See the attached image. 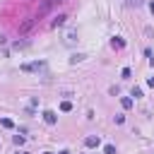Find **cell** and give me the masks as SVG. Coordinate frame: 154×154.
<instances>
[{"label":"cell","instance_id":"obj_1","mask_svg":"<svg viewBox=\"0 0 154 154\" xmlns=\"http://www.w3.org/2000/svg\"><path fill=\"white\" fill-rule=\"evenodd\" d=\"M19 70H22V72H38V70H46V63H43V60H36V63H22Z\"/></svg>","mask_w":154,"mask_h":154},{"label":"cell","instance_id":"obj_2","mask_svg":"<svg viewBox=\"0 0 154 154\" xmlns=\"http://www.w3.org/2000/svg\"><path fill=\"white\" fill-rule=\"evenodd\" d=\"M84 144L87 147H99L101 144V137L99 135H89V137H84Z\"/></svg>","mask_w":154,"mask_h":154},{"label":"cell","instance_id":"obj_3","mask_svg":"<svg viewBox=\"0 0 154 154\" xmlns=\"http://www.w3.org/2000/svg\"><path fill=\"white\" fill-rule=\"evenodd\" d=\"M111 46L120 51V48H125V38H123V36H113V38H111Z\"/></svg>","mask_w":154,"mask_h":154},{"label":"cell","instance_id":"obj_4","mask_svg":"<svg viewBox=\"0 0 154 154\" xmlns=\"http://www.w3.org/2000/svg\"><path fill=\"white\" fill-rule=\"evenodd\" d=\"M43 120H46L48 125H55V123H58V116H55L53 111H46V113H43Z\"/></svg>","mask_w":154,"mask_h":154},{"label":"cell","instance_id":"obj_5","mask_svg":"<svg viewBox=\"0 0 154 154\" xmlns=\"http://www.w3.org/2000/svg\"><path fill=\"white\" fill-rule=\"evenodd\" d=\"M0 125H2V128H7V130H12V128H14V120H12V118H2V120H0Z\"/></svg>","mask_w":154,"mask_h":154},{"label":"cell","instance_id":"obj_6","mask_svg":"<svg viewBox=\"0 0 154 154\" xmlns=\"http://www.w3.org/2000/svg\"><path fill=\"white\" fill-rule=\"evenodd\" d=\"M120 106H123V108H132V99H130V96H123V99H120Z\"/></svg>","mask_w":154,"mask_h":154},{"label":"cell","instance_id":"obj_7","mask_svg":"<svg viewBox=\"0 0 154 154\" xmlns=\"http://www.w3.org/2000/svg\"><path fill=\"white\" fill-rule=\"evenodd\" d=\"M60 111H72V103H70V101H63V103H60Z\"/></svg>","mask_w":154,"mask_h":154},{"label":"cell","instance_id":"obj_8","mask_svg":"<svg viewBox=\"0 0 154 154\" xmlns=\"http://www.w3.org/2000/svg\"><path fill=\"white\" fill-rule=\"evenodd\" d=\"M103 154H116V147H113V144H106V147H103Z\"/></svg>","mask_w":154,"mask_h":154},{"label":"cell","instance_id":"obj_9","mask_svg":"<svg viewBox=\"0 0 154 154\" xmlns=\"http://www.w3.org/2000/svg\"><path fill=\"white\" fill-rule=\"evenodd\" d=\"M132 96L140 99V96H142V89H140V87H132Z\"/></svg>","mask_w":154,"mask_h":154},{"label":"cell","instance_id":"obj_10","mask_svg":"<svg viewBox=\"0 0 154 154\" xmlns=\"http://www.w3.org/2000/svg\"><path fill=\"white\" fill-rule=\"evenodd\" d=\"M142 2H144V0H128V5H130V7H140Z\"/></svg>","mask_w":154,"mask_h":154},{"label":"cell","instance_id":"obj_11","mask_svg":"<svg viewBox=\"0 0 154 154\" xmlns=\"http://www.w3.org/2000/svg\"><path fill=\"white\" fill-rule=\"evenodd\" d=\"M79 60H84V55H82V53H77V55H72V63H79Z\"/></svg>","mask_w":154,"mask_h":154},{"label":"cell","instance_id":"obj_12","mask_svg":"<svg viewBox=\"0 0 154 154\" xmlns=\"http://www.w3.org/2000/svg\"><path fill=\"white\" fill-rule=\"evenodd\" d=\"M14 144H24V137L22 135H14Z\"/></svg>","mask_w":154,"mask_h":154},{"label":"cell","instance_id":"obj_13","mask_svg":"<svg viewBox=\"0 0 154 154\" xmlns=\"http://www.w3.org/2000/svg\"><path fill=\"white\" fill-rule=\"evenodd\" d=\"M147 84H149V87L154 89V77H149V79H147Z\"/></svg>","mask_w":154,"mask_h":154},{"label":"cell","instance_id":"obj_14","mask_svg":"<svg viewBox=\"0 0 154 154\" xmlns=\"http://www.w3.org/2000/svg\"><path fill=\"white\" fill-rule=\"evenodd\" d=\"M149 12H152V14H154V0H152V2H149Z\"/></svg>","mask_w":154,"mask_h":154},{"label":"cell","instance_id":"obj_15","mask_svg":"<svg viewBox=\"0 0 154 154\" xmlns=\"http://www.w3.org/2000/svg\"><path fill=\"white\" fill-rule=\"evenodd\" d=\"M149 65H152V67H154V58H149Z\"/></svg>","mask_w":154,"mask_h":154},{"label":"cell","instance_id":"obj_16","mask_svg":"<svg viewBox=\"0 0 154 154\" xmlns=\"http://www.w3.org/2000/svg\"><path fill=\"white\" fill-rule=\"evenodd\" d=\"M60 154H70V152H60Z\"/></svg>","mask_w":154,"mask_h":154},{"label":"cell","instance_id":"obj_17","mask_svg":"<svg viewBox=\"0 0 154 154\" xmlns=\"http://www.w3.org/2000/svg\"><path fill=\"white\" fill-rule=\"evenodd\" d=\"M19 154H26V152H19Z\"/></svg>","mask_w":154,"mask_h":154}]
</instances>
